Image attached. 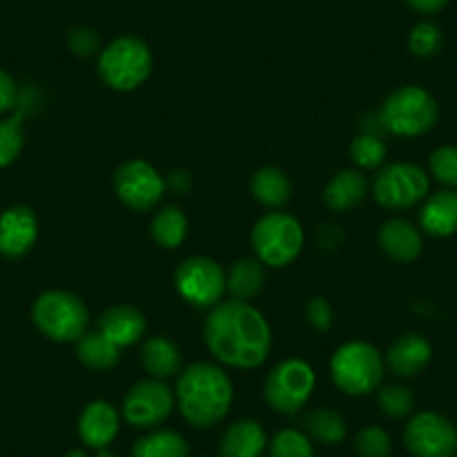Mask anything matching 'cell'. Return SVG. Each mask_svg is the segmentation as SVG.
<instances>
[{
	"label": "cell",
	"mask_w": 457,
	"mask_h": 457,
	"mask_svg": "<svg viewBox=\"0 0 457 457\" xmlns=\"http://www.w3.org/2000/svg\"><path fill=\"white\" fill-rule=\"evenodd\" d=\"M314 384L316 375L310 363L301 361V359H287L270 372L262 393H265L267 403L276 412L296 415L312 397Z\"/></svg>",
	"instance_id": "8"
},
{
	"label": "cell",
	"mask_w": 457,
	"mask_h": 457,
	"mask_svg": "<svg viewBox=\"0 0 457 457\" xmlns=\"http://www.w3.org/2000/svg\"><path fill=\"white\" fill-rule=\"evenodd\" d=\"M38 238L37 215L28 206H12L0 215V256L16 261L34 247Z\"/></svg>",
	"instance_id": "14"
},
{
	"label": "cell",
	"mask_w": 457,
	"mask_h": 457,
	"mask_svg": "<svg viewBox=\"0 0 457 457\" xmlns=\"http://www.w3.org/2000/svg\"><path fill=\"white\" fill-rule=\"evenodd\" d=\"M188 231V220L178 206H164L151 222V236L162 249H175L184 243Z\"/></svg>",
	"instance_id": "26"
},
{
	"label": "cell",
	"mask_w": 457,
	"mask_h": 457,
	"mask_svg": "<svg viewBox=\"0 0 457 457\" xmlns=\"http://www.w3.org/2000/svg\"><path fill=\"white\" fill-rule=\"evenodd\" d=\"M379 406L386 417L402 420V417H408L412 412L415 397H412V393L406 388V386L388 384L379 390Z\"/></svg>",
	"instance_id": "32"
},
{
	"label": "cell",
	"mask_w": 457,
	"mask_h": 457,
	"mask_svg": "<svg viewBox=\"0 0 457 457\" xmlns=\"http://www.w3.org/2000/svg\"><path fill=\"white\" fill-rule=\"evenodd\" d=\"M408 47H411L412 56L417 59H430L442 47V29L435 23H420L412 28L411 37H408Z\"/></svg>",
	"instance_id": "34"
},
{
	"label": "cell",
	"mask_w": 457,
	"mask_h": 457,
	"mask_svg": "<svg viewBox=\"0 0 457 457\" xmlns=\"http://www.w3.org/2000/svg\"><path fill=\"white\" fill-rule=\"evenodd\" d=\"M265 287V267L262 262L253 258H243L234 262L227 274V289L234 294L238 301H252Z\"/></svg>",
	"instance_id": "24"
},
{
	"label": "cell",
	"mask_w": 457,
	"mask_h": 457,
	"mask_svg": "<svg viewBox=\"0 0 457 457\" xmlns=\"http://www.w3.org/2000/svg\"><path fill=\"white\" fill-rule=\"evenodd\" d=\"M175 397L188 424L195 428H211L227 417L234 402V386L222 368L195 363L179 375Z\"/></svg>",
	"instance_id": "2"
},
{
	"label": "cell",
	"mask_w": 457,
	"mask_h": 457,
	"mask_svg": "<svg viewBox=\"0 0 457 457\" xmlns=\"http://www.w3.org/2000/svg\"><path fill=\"white\" fill-rule=\"evenodd\" d=\"M430 173L446 187H457V146H442L430 155Z\"/></svg>",
	"instance_id": "35"
},
{
	"label": "cell",
	"mask_w": 457,
	"mask_h": 457,
	"mask_svg": "<svg viewBox=\"0 0 457 457\" xmlns=\"http://www.w3.org/2000/svg\"><path fill=\"white\" fill-rule=\"evenodd\" d=\"M96 329L105 338L117 345V348H129L135 345L146 332V319L137 307L130 305H114L108 307L96 320Z\"/></svg>",
	"instance_id": "16"
},
{
	"label": "cell",
	"mask_w": 457,
	"mask_h": 457,
	"mask_svg": "<svg viewBox=\"0 0 457 457\" xmlns=\"http://www.w3.org/2000/svg\"><path fill=\"white\" fill-rule=\"evenodd\" d=\"M267 446V433L258 421L240 420L220 439V457H261Z\"/></svg>",
	"instance_id": "18"
},
{
	"label": "cell",
	"mask_w": 457,
	"mask_h": 457,
	"mask_svg": "<svg viewBox=\"0 0 457 457\" xmlns=\"http://www.w3.org/2000/svg\"><path fill=\"white\" fill-rule=\"evenodd\" d=\"M68 43L77 56H92L99 50V34L90 28H77L70 32Z\"/></svg>",
	"instance_id": "37"
},
{
	"label": "cell",
	"mask_w": 457,
	"mask_h": 457,
	"mask_svg": "<svg viewBox=\"0 0 457 457\" xmlns=\"http://www.w3.org/2000/svg\"><path fill=\"white\" fill-rule=\"evenodd\" d=\"M133 457H188V444L179 433L157 430L135 442Z\"/></svg>",
	"instance_id": "28"
},
{
	"label": "cell",
	"mask_w": 457,
	"mask_h": 457,
	"mask_svg": "<svg viewBox=\"0 0 457 457\" xmlns=\"http://www.w3.org/2000/svg\"><path fill=\"white\" fill-rule=\"evenodd\" d=\"M303 243L305 234L301 222L285 211H271L253 224L252 247L258 261L267 267H285L296 261Z\"/></svg>",
	"instance_id": "6"
},
{
	"label": "cell",
	"mask_w": 457,
	"mask_h": 457,
	"mask_svg": "<svg viewBox=\"0 0 457 457\" xmlns=\"http://www.w3.org/2000/svg\"><path fill=\"white\" fill-rule=\"evenodd\" d=\"M270 457H314V446L305 433L285 428L271 439Z\"/></svg>",
	"instance_id": "30"
},
{
	"label": "cell",
	"mask_w": 457,
	"mask_h": 457,
	"mask_svg": "<svg viewBox=\"0 0 457 457\" xmlns=\"http://www.w3.org/2000/svg\"><path fill=\"white\" fill-rule=\"evenodd\" d=\"M96 70L108 87L130 92L151 77L153 52L142 38L120 37L101 50Z\"/></svg>",
	"instance_id": "4"
},
{
	"label": "cell",
	"mask_w": 457,
	"mask_h": 457,
	"mask_svg": "<svg viewBox=\"0 0 457 457\" xmlns=\"http://www.w3.org/2000/svg\"><path fill=\"white\" fill-rule=\"evenodd\" d=\"M114 193L133 211H151L162 200L166 182L148 162L129 160L114 170Z\"/></svg>",
	"instance_id": "11"
},
{
	"label": "cell",
	"mask_w": 457,
	"mask_h": 457,
	"mask_svg": "<svg viewBox=\"0 0 457 457\" xmlns=\"http://www.w3.org/2000/svg\"><path fill=\"white\" fill-rule=\"evenodd\" d=\"M204 343L218 361L249 370L270 357L271 328L261 310L234 298L218 303L206 316Z\"/></svg>",
	"instance_id": "1"
},
{
	"label": "cell",
	"mask_w": 457,
	"mask_h": 457,
	"mask_svg": "<svg viewBox=\"0 0 457 457\" xmlns=\"http://www.w3.org/2000/svg\"><path fill=\"white\" fill-rule=\"evenodd\" d=\"M142 366L153 379H170L182 370V354L170 338L151 337L142 345Z\"/></svg>",
	"instance_id": "22"
},
{
	"label": "cell",
	"mask_w": 457,
	"mask_h": 457,
	"mask_svg": "<svg viewBox=\"0 0 457 457\" xmlns=\"http://www.w3.org/2000/svg\"><path fill=\"white\" fill-rule=\"evenodd\" d=\"M120 350L110 338L104 334L86 332L77 341V357L83 366L92 368V370H110L120 363Z\"/></svg>",
	"instance_id": "25"
},
{
	"label": "cell",
	"mask_w": 457,
	"mask_h": 457,
	"mask_svg": "<svg viewBox=\"0 0 457 457\" xmlns=\"http://www.w3.org/2000/svg\"><path fill=\"white\" fill-rule=\"evenodd\" d=\"M408 7H412L420 14H435L448 5V0H406Z\"/></svg>",
	"instance_id": "40"
},
{
	"label": "cell",
	"mask_w": 457,
	"mask_h": 457,
	"mask_svg": "<svg viewBox=\"0 0 457 457\" xmlns=\"http://www.w3.org/2000/svg\"><path fill=\"white\" fill-rule=\"evenodd\" d=\"M96 457H117V455H114V453H110V451H105V448H101V451L96 453Z\"/></svg>",
	"instance_id": "41"
},
{
	"label": "cell",
	"mask_w": 457,
	"mask_h": 457,
	"mask_svg": "<svg viewBox=\"0 0 457 457\" xmlns=\"http://www.w3.org/2000/svg\"><path fill=\"white\" fill-rule=\"evenodd\" d=\"M175 287L179 296L193 307L213 310L227 292V274L215 261L204 256L187 258L175 271Z\"/></svg>",
	"instance_id": "9"
},
{
	"label": "cell",
	"mask_w": 457,
	"mask_h": 457,
	"mask_svg": "<svg viewBox=\"0 0 457 457\" xmlns=\"http://www.w3.org/2000/svg\"><path fill=\"white\" fill-rule=\"evenodd\" d=\"M403 444L415 457H455L457 428L439 412H420L408 421Z\"/></svg>",
	"instance_id": "12"
},
{
	"label": "cell",
	"mask_w": 457,
	"mask_h": 457,
	"mask_svg": "<svg viewBox=\"0 0 457 457\" xmlns=\"http://www.w3.org/2000/svg\"><path fill=\"white\" fill-rule=\"evenodd\" d=\"M16 104H19V86L5 70H0V112L14 110Z\"/></svg>",
	"instance_id": "38"
},
{
	"label": "cell",
	"mask_w": 457,
	"mask_h": 457,
	"mask_svg": "<svg viewBox=\"0 0 457 457\" xmlns=\"http://www.w3.org/2000/svg\"><path fill=\"white\" fill-rule=\"evenodd\" d=\"M25 135L21 126V117L0 121V169L14 164L23 151Z\"/></svg>",
	"instance_id": "31"
},
{
	"label": "cell",
	"mask_w": 457,
	"mask_h": 457,
	"mask_svg": "<svg viewBox=\"0 0 457 457\" xmlns=\"http://www.w3.org/2000/svg\"><path fill=\"white\" fill-rule=\"evenodd\" d=\"M303 424H305L307 435L320 444H338L348 435V424L341 412L332 411V408H316V411L307 412Z\"/></svg>",
	"instance_id": "27"
},
{
	"label": "cell",
	"mask_w": 457,
	"mask_h": 457,
	"mask_svg": "<svg viewBox=\"0 0 457 457\" xmlns=\"http://www.w3.org/2000/svg\"><path fill=\"white\" fill-rule=\"evenodd\" d=\"M175 395L162 379L137 381L124 399V417L135 428H155L169 420Z\"/></svg>",
	"instance_id": "13"
},
{
	"label": "cell",
	"mask_w": 457,
	"mask_h": 457,
	"mask_svg": "<svg viewBox=\"0 0 457 457\" xmlns=\"http://www.w3.org/2000/svg\"><path fill=\"white\" fill-rule=\"evenodd\" d=\"M329 375L338 390L353 397H363L384 379V359L370 343L350 341L332 354Z\"/></svg>",
	"instance_id": "5"
},
{
	"label": "cell",
	"mask_w": 457,
	"mask_h": 457,
	"mask_svg": "<svg viewBox=\"0 0 457 457\" xmlns=\"http://www.w3.org/2000/svg\"><path fill=\"white\" fill-rule=\"evenodd\" d=\"M386 153H388V146L384 144V139L377 137L372 133H363L359 137L353 139L350 144V160L359 166V169H377V166L384 164Z\"/></svg>",
	"instance_id": "29"
},
{
	"label": "cell",
	"mask_w": 457,
	"mask_h": 457,
	"mask_svg": "<svg viewBox=\"0 0 457 457\" xmlns=\"http://www.w3.org/2000/svg\"><path fill=\"white\" fill-rule=\"evenodd\" d=\"M32 319L37 328L52 341L77 343L86 334L90 314H87L86 303L79 296L52 289L34 301Z\"/></svg>",
	"instance_id": "7"
},
{
	"label": "cell",
	"mask_w": 457,
	"mask_h": 457,
	"mask_svg": "<svg viewBox=\"0 0 457 457\" xmlns=\"http://www.w3.org/2000/svg\"><path fill=\"white\" fill-rule=\"evenodd\" d=\"M379 247L397 262H412L421 253V236L408 220H388L379 228Z\"/></svg>",
	"instance_id": "19"
},
{
	"label": "cell",
	"mask_w": 457,
	"mask_h": 457,
	"mask_svg": "<svg viewBox=\"0 0 457 457\" xmlns=\"http://www.w3.org/2000/svg\"><path fill=\"white\" fill-rule=\"evenodd\" d=\"M65 457H87V455L83 451H72V453H68V455H65Z\"/></svg>",
	"instance_id": "42"
},
{
	"label": "cell",
	"mask_w": 457,
	"mask_h": 457,
	"mask_svg": "<svg viewBox=\"0 0 457 457\" xmlns=\"http://www.w3.org/2000/svg\"><path fill=\"white\" fill-rule=\"evenodd\" d=\"M372 191H375V200L384 209H411L428 193V175L417 164L397 162V164L384 166L377 173Z\"/></svg>",
	"instance_id": "10"
},
{
	"label": "cell",
	"mask_w": 457,
	"mask_h": 457,
	"mask_svg": "<svg viewBox=\"0 0 457 457\" xmlns=\"http://www.w3.org/2000/svg\"><path fill=\"white\" fill-rule=\"evenodd\" d=\"M430 354H433L430 343L421 334L408 332L395 338L393 345L388 348V354H386V361L395 375L411 379L428 366Z\"/></svg>",
	"instance_id": "17"
},
{
	"label": "cell",
	"mask_w": 457,
	"mask_h": 457,
	"mask_svg": "<svg viewBox=\"0 0 457 457\" xmlns=\"http://www.w3.org/2000/svg\"><path fill=\"white\" fill-rule=\"evenodd\" d=\"M252 193L262 206L280 209L292 197V184H289V178L283 170L274 169V166H265V169L253 173Z\"/></svg>",
	"instance_id": "23"
},
{
	"label": "cell",
	"mask_w": 457,
	"mask_h": 457,
	"mask_svg": "<svg viewBox=\"0 0 457 457\" xmlns=\"http://www.w3.org/2000/svg\"><path fill=\"white\" fill-rule=\"evenodd\" d=\"M420 224L426 234L446 238L457 231V193L437 191L426 200L420 213Z\"/></svg>",
	"instance_id": "20"
},
{
	"label": "cell",
	"mask_w": 457,
	"mask_h": 457,
	"mask_svg": "<svg viewBox=\"0 0 457 457\" xmlns=\"http://www.w3.org/2000/svg\"><path fill=\"white\" fill-rule=\"evenodd\" d=\"M120 433V412L108 402H92L83 408L79 417V437L87 448L108 446Z\"/></svg>",
	"instance_id": "15"
},
{
	"label": "cell",
	"mask_w": 457,
	"mask_h": 457,
	"mask_svg": "<svg viewBox=\"0 0 457 457\" xmlns=\"http://www.w3.org/2000/svg\"><path fill=\"white\" fill-rule=\"evenodd\" d=\"M354 451L359 457H390L393 442L381 426H366L354 437Z\"/></svg>",
	"instance_id": "33"
},
{
	"label": "cell",
	"mask_w": 457,
	"mask_h": 457,
	"mask_svg": "<svg viewBox=\"0 0 457 457\" xmlns=\"http://www.w3.org/2000/svg\"><path fill=\"white\" fill-rule=\"evenodd\" d=\"M368 193V179L361 170L345 169L338 170L332 179L328 182L323 193L325 204L332 211H338V213H345V211L354 209L359 202L366 197Z\"/></svg>",
	"instance_id": "21"
},
{
	"label": "cell",
	"mask_w": 457,
	"mask_h": 457,
	"mask_svg": "<svg viewBox=\"0 0 457 457\" xmlns=\"http://www.w3.org/2000/svg\"><path fill=\"white\" fill-rule=\"evenodd\" d=\"M164 182H166V187L173 188L175 193H187L188 188H191L193 179L187 170H170L169 179H164Z\"/></svg>",
	"instance_id": "39"
},
{
	"label": "cell",
	"mask_w": 457,
	"mask_h": 457,
	"mask_svg": "<svg viewBox=\"0 0 457 457\" xmlns=\"http://www.w3.org/2000/svg\"><path fill=\"white\" fill-rule=\"evenodd\" d=\"M307 320L319 332H328L332 328V305H329L328 298L314 296L307 303Z\"/></svg>",
	"instance_id": "36"
},
{
	"label": "cell",
	"mask_w": 457,
	"mask_h": 457,
	"mask_svg": "<svg viewBox=\"0 0 457 457\" xmlns=\"http://www.w3.org/2000/svg\"><path fill=\"white\" fill-rule=\"evenodd\" d=\"M437 120V101L420 86H403L390 92L379 112L381 126L397 137L426 135L430 129H435Z\"/></svg>",
	"instance_id": "3"
}]
</instances>
